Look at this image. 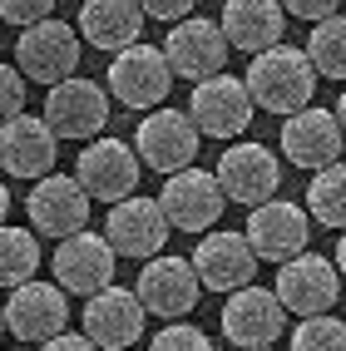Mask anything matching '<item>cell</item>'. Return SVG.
Returning a JSON list of instances; mask_svg holds the SVG:
<instances>
[{"label": "cell", "instance_id": "obj_19", "mask_svg": "<svg viewBox=\"0 0 346 351\" xmlns=\"http://www.w3.org/2000/svg\"><path fill=\"white\" fill-rule=\"evenodd\" d=\"M79 322H84V337L95 341L99 351H124V346H138L149 312H144V302H138V292H129V287L114 282L99 297L84 302Z\"/></svg>", "mask_w": 346, "mask_h": 351}, {"label": "cell", "instance_id": "obj_32", "mask_svg": "<svg viewBox=\"0 0 346 351\" xmlns=\"http://www.w3.org/2000/svg\"><path fill=\"white\" fill-rule=\"evenodd\" d=\"M336 5H341V0H282V10L297 15V20H307V25H321V20H332Z\"/></svg>", "mask_w": 346, "mask_h": 351}, {"label": "cell", "instance_id": "obj_37", "mask_svg": "<svg viewBox=\"0 0 346 351\" xmlns=\"http://www.w3.org/2000/svg\"><path fill=\"white\" fill-rule=\"evenodd\" d=\"M336 124H341V134H346V89H341V99H336Z\"/></svg>", "mask_w": 346, "mask_h": 351}, {"label": "cell", "instance_id": "obj_13", "mask_svg": "<svg viewBox=\"0 0 346 351\" xmlns=\"http://www.w3.org/2000/svg\"><path fill=\"white\" fill-rule=\"evenodd\" d=\"M5 332L20 341H55L60 332H69V292L55 282H25L5 297Z\"/></svg>", "mask_w": 346, "mask_h": 351}, {"label": "cell", "instance_id": "obj_18", "mask_svg": "<svg viewBox=\"0 0 346 351\" xmlns=\"http://www.w3.org/2000/svg\"><path fill=\"white\" fill-rule=\"evenodd\" d=\"M114 252L104 243V232H75V238H64L55 247V287L75 292V297H99L104 287H114Z\"/></svg>", "mask_w": 346, "mask_h": 351}, {"label": "cell", "instance_id": "obj_10", "mask_svg": "<svg viewBox=\"0 0 346 351\" xmlns=\"http://www.w3.org/2000/svg\"><path fill=\"white\" fill-rule=\"evenodd\" d=\"M25 213H30L35 238L64 243V238H75V232H84V223H89V193L79 189L75 173H50V178H40L30 189Z\"/></svg>", "mask_w": 346, "mask_h": 351}, {"label": "cell", "instance_id": "obj_23", "mask_svg": "<svg viewBox=\"0 0 346 351\" xmlns=\"http://www.w3.org/2000/svg\"><path fill=\"white\" fill-rule=\"evenodd\" d=\"M223 40L243 55H262V50H277L282 45V30H287V10L282 0H227L223 5Z\"/></svg>", "mask_w": 346, "mask_h": 351}, {"label": "cell", "instance_id": "obj_5", "mask_svg": "<svg viewBox=\"0 0 346 351\" xmlns=\"http://www.w3.org/2000/svg\"><path fill=\"white\" fill-rule=\"evenodd\" d=\"M277 302H282L287 312L297 317H327L336 307V297H341V272L332 257H321V252H302V257H292V263L277 267V282H272Z\"/></svg>", "mask_w": 346, "mask_h": 351}, {"label": "cell", "instance_id": "obj_16", "mask_svg": "<svg viewBox=\"0 0 346 351\" xmlns=\"http://www.w3.org/2000/svg\"><path fill=\"white\" fill-rule=\"evenodd\" d=\"M45 124H50L55 138H89L95 144V134L109 124V95L95 84V80H64L55 84L50 95H45Z\"/></svg>", "mask_w": 346, "mask_h": 351}, {"label": "cell", "instance_id": "obj_3", "mask_svg": "<svg viewBox=\"0 0 346 351\" xmlns=\"http://www.w3.org/2000/svg\"><path fill=\"white\" fill-rule=\"evenodd\" d=\"M198 129L188 119V109H153L149 119H138V134H134V154L144 169L153 173H183V169H193V158H198Z\"/></svg>", "mask_w": 346, "mask_h": 351}, {"label": "cell", "instance_id": "obj_24", "mask_svg": "<svg viewBox=\"0 0 346 351\" xmlns=\"http://www.w3.org/2000/svg\"><path fill=\"white\" fill-rule=\"evenodd\" d=\"M144 10L138 0H84L79 5V35L104 55H124L129 45H138V30H144Z\"/></svg>", "mask_w": 346, "mask_h": 351}, {"label": "cell", "instance_id": "obj_34", "mask_svg": "<svg viewBox=\"0 0 346 351\" xmlns=\"http://www.w3.org/2000/svg\"><path fill=\"white\" fill-rule=\"evenodd\" d=\"M40 351H99V346H95V341H89L84 332H60L55 341H45Z\"/></svg>", "mask_w": 346, "mask_h": 351}, {"label": "cell", "instance_id": "obj_22", "mask_svg": "<svg viewBox=\"0 0 346 351\" xmlns=\"http://www.w3.org/2000/svg\"><path fill=\"white\" fill-rule=\"evenodd\" d=\"M55 158H60V138L50 134V124L35 119V114H20L0 129V169L10 178H50L55 173Z\"/></svg>", "mask_w": 346, "mask_h": 351}, {"label": "cell", "instance_id": "obj_6", "mask_svg": "<svg viewBox=\"0 0 346 351\" xmlns=\"http://www.w3.org/2000/svg\"><path fill=\"white\" fill-rule=\"evenodd\" d=\"M138 154H134V144H124V138H95L89 149H79V158H75V178H79V189L89 193V203H124V198H134V189H138Z\"/></svg>", "mask_w": 346, "mask_h": 351}, {"label": "cell", "instance_id": "obj_36", "mask_svg": "<svg viewBox=\"0 0 346 351\" xmlns=\"http://www.w3.org/2000/svg\"><path fill=\"white\" fill-rule=\"evenodd\" d=\"M5 213H10V189H5V178H0V228H5Z\"/></svg>", "mask_w": 346, "mask_h": 351}, {"label": "cell", "instance_id": "obj_4", "mask_svg": "<svg viewBox=\"0 0 346 351\" xmlns=\"http://www.w3.org/2000/svg\"><path fill=\"white\" fill-rule=\"evenodd\" d=\"M188 263L198 272L203 292H223V297L252 287V277H258V252H252V243L243 238V232H233V228L203 232Z\"/></svg>", "mask_w": 346, "mask_h": 351}, {"label": "cell", "instance_id": "obj_17", "mask_svg": "<svg viewBox=\"0 0 346 351\" xmlns=\"http://www.w3.org/2000/svg\"><path fill=\"white\" fill-rule=\"evenodd\" d=\"M252 95H247V84L233 80V75H213V80H203L193 84V99H188V119L198 134L208 138H238L247 124H252Z\"/></svg>", "mask_w": 346, "mask_h": 351}, {"label": "cell", "instance_id": "obj_9", "mask_svg": "<svg viewBox=\"0 0 346 351\" xmlns=\"http://www.w3.org/2000/svg\"><path fill=\"white\" fill-rule=\"evenodd\" d=\"M243 238L252 243L258 263H277V267H282V263H292V257L307 252V243H312V218H307V208L272 198V203H262V208H252V213H247Z\"/></svg>", "mask_w": 346, "mask_h": 351}, {"label": "cell", "instance_id": "obj_11", "mask_svg": "<svg viewBox=\"0 0 346 351\" xmlns=\"http://www.w3.org/2000/svg\"><path fill=\"white\" fill-rule=\"evenodd\" d=\"M138 302H144V312L149 317H164V322H183L193 307H198V297H203V282H198V272L188 257H153L149 267H138Z\"/></svg>", "mask_w": 346, "mask_h": 351}, {"label": "cell", "instance_id": "obj_35", "mask_svg": "<svg viewBox=\"0 0 346 351\" xmlns=\"http://www.w3.org/2000/svg\"><path fill=\"white\" fill-rule=\"evenodd\" d=\"M332 263H336V272L346 277V232H341V238H336V257H332Z\"/></svg>", "mask_w": 346, "mask_h": 351}, {"label": "cell", "instance_id": "obj_33", "mask_svg": "<svg viewBox=\"0 0 346 351\" xmlns=\"http://www.w3.org/2000/svg\"><path fill=\"white\" fill-rule=\"evenodd\" d=\"M138 10L144 15H153V20H188L193 15V0H138Z\"/></svg>", "mask_w": 346, "mask_h": 351}, {"label": "cell", "instance_id": "obj_30", "mask_svg": "<svg viewBox=\"0 0 346 351\" xmlns=\"http://www.w3.org/2000/svg\"><path fill=\"white\" fill-rule=\"evenodd\" d=\"M25 114V75L15 64H0V129Z\"/></svg>", "mask_w": 346, "mask_h": 351}, {"label": "cell", "instance_id": "obj_26", "mask_svg": "<svg viewBox=\"0 0 346 351\" xmlns=\"http://www.w3.org/2000/svg\"><path fill=\"white\" fill-rule=\"evenodd\" d=\"M307 213H312L321 228H341V232H346V163H332V169L312 173Z\"/></svg>", "mask_w": 346, "mask_h": 351}, {"label": "cell", "instance_id": "obj_12", "mask_svg": "<svg viewBox=\"0 0 346 351\" xmlns=\"http://www.w3.org/2000/svg\"><path fill=\"white\" fill-rule=\"evenodd\" d=\"M169 89H173V69H169L164 50H153V45H144V40L109 60V95L119 104H129V109L164 104Z\"/></svg>", "mask_w": 346, "mask_h": 351}, {"label": "cell", "instance_id": "obj_8", "mask_svg": "<svg viewBox=\"0 0 346 351\" xmlns=\"http://www.w3.org/2000/svg\"><path fill=\"white\" fill-rule=\"evenodd\" d=\"M223 203L227 198L218 189V178L208 169H198V163L164 178V189H158V208H164L169 228H178V232H213L223 218Z\"/></svg>", "mask_w": 346, "mask_h": 351}, {"label": "cell", "instance_id": "obj_29", "mask_svg": "<svg viewBox=\"0 0 346 351\" xmlns=\"http://www.w3.org/2000/svg\"><path fill=\"white\" fill-rule=\"evenodd\" d=\"M149 351H213V341H208V332H198L193 322H169L164 332L153 337Z\"/></svg>", "mask_w": 346, "mask_h": 351}, {"label": "cell", "instance_id": "obj_1", "mask_svg": "<svg viewBox=\"0 0 346 351\" xmlns=\"http://www.w3.org/2000/svg\"><path fill=\"white\" fill-rule=\"evenodd\" d=\"M243 84H247V95H252V104H258V109H272V114H282V119H292V114L312 109V95H317V69H312L307 50L277 45V50L252 55Z\"/></svg>", "mask_w": 346, "mask_h": 351}, {"label": "cell", "instance_id": "obj_14", "mask_svg": "<svg viewBox=\"0 0 346 351\" xmlns=\"http://www.w3.org/2000/svg\"><path fill=\"white\" fill-rule=\"evenodd\" d=\"M169 218L158 198H124L109 208V223H104V243L119 252V257H138V263H153L164 257V243H169Z\"/></svg>", "mask_w": 346, "mask_h": 351}, {"label": "cell", "instance_id": "obj_39", "mask_svg": "<svg viewBox=\"0 0 346 351\" xmlns=\"http://www.w3.org/2000/svg\"><path fill=\"white\" fill-rule=\"evenodd\" d=\"M267 351H277V346H267Z\"/></svg>", "mask_w": 346, "mask_h": 351}, {"label": "cell", "instance_id": "obj_25", "mask_svg": "<svg viewBox=\"0 0 346 351\" xmlns=\"http://www.w3.org/2000/svg\"><path fill=\"white\" fill-rule=\"evenodd\" d=\"M35 267H40V247H35V232L30 228H0V287H25L35 282Z\"/></svg>", "mask_w": 346, "mask_h": 351}, {"label": "cell", "instance_id": "obj_27", "mask_svg": "<svg viewBox=\"0 0 346 351\" xmlns=\"http://www.w3.org/2000/svg\"><path fill=\"white\" fill-rule=\"evenodd\" d=\"M307 60H312L317 75L346 80V15H332V20H321V25H312Z\"/></svg>", "mask_w": 346, "mask_h": 351}, {"label": "cell", "instance_id": "obj_28", "mask_svg": "<svg viewBox=\"0 0 346 351\" xmlns=\"http://www.w3.org/2000/svg\"><path fill=\"white\" fill-rule=\"evenodd\" d=\"M287 351H346V322L341 317H307L292 326V346Z\"/></svg>", "mask_w": 346, "mask_h": 351}, {"label": "cell", "instance_id": "obj_38", "mask_svg": "<svg viewBox=\"0 0 346 351\" xmlns=\"http://www.w3.org/2000/svg\"><path fill=\"white\" fill-rule=\"evenodd\" d=\"M0 332H5V307H0Z\"/></svg>", "mask_w": 346, "mask_h": 351}, {"label": "cell", "instance_id": "obj_2", "mask_svg": "<svg viewBox=\"0 0 346 351\" xmlns=\"http://www.w3.org/2000/svg\"><path fill=\"white\" fill-rule=\"evenodd\" d=\"M15 69L25 80L35 84H64V80H75V69H79V30L75 25H64V20H40V25L30 30H20L15 40Z\"/></svg>", "mask_w": 346, "mask_h": 351}, {"label": "cell", "instance_id": "obj_7", "mask_svg": "<svg viewBox=\"0 0 346 351\" xmlns=\"http://www.w3.org/2000/svg\"><path fill=\"white\" fill-rule=\"evenodd\" d=\"M213 178H218L223 198H233L243 208H262L282 189V163H277V154L267 144H233V149H223Z\"/></svg>", "mask_w": 346, "mask_h": 351}, {"label": "cell", "instance_id": "obj_31", "mask_svg": "<svg viewBox=\"0 0 346 351\" xmlns=\"http://www.w3.org/2000/svg\"><path fill=\"white\" fill-rule=\"evenodd\" d=\"M50 10H55V0H0V20H5V25H20V30L50 20Z\"/></svg>", "mask_w": 346, "mask_h": 351}, {"label": "cell", "instance_id": "obj_15", "mask_svg": "<svg viewBox=\"0 0 346 351\" xmlns=\"http://www.w3.org/2000/svg\"><path fill=\"white\" fill-rule=\"evenodd\" d=\"M164 60H169L173 75H183L188 84H203V80L223 75V60H227L223 25H218V20H208V15L178 20V25L169 30V40H164Z\"/></svg>", "mask_w": 346, "mask_h": 351}, {"label": "cell", "instance_id": "obj_20", "mask_svg": "<svg viewBox=\"0 0 346 351\" xmlns=\"http://www.w3.org/2000/svg\"><path fill=\"white\" fill-rule=\"evenodd\" d=\"M282 326H287V307L277 302L272 287H258V282L233 292L223 307V337L243 351H267L282 337Z\"/></svg>", "mask_w": 346, "mask_h": 351}, {"label": "cell", "instance_id": "obj_21", "mask_svg": "<svg viewBox=\"0 0 346 351\" xmlns=\"http://www.w3.org/2000/svg\"><path fill=\"white\" fill-rule=\"evenodd\" d=\"M341 149H346V134H341L332 109L312 104V109L292 114L282 124V154H287V163H297V169H307V173H321V169H332V163H341Z\"/></svg>", "mask_w": 346, "mask_h": 351}]
</instances>
